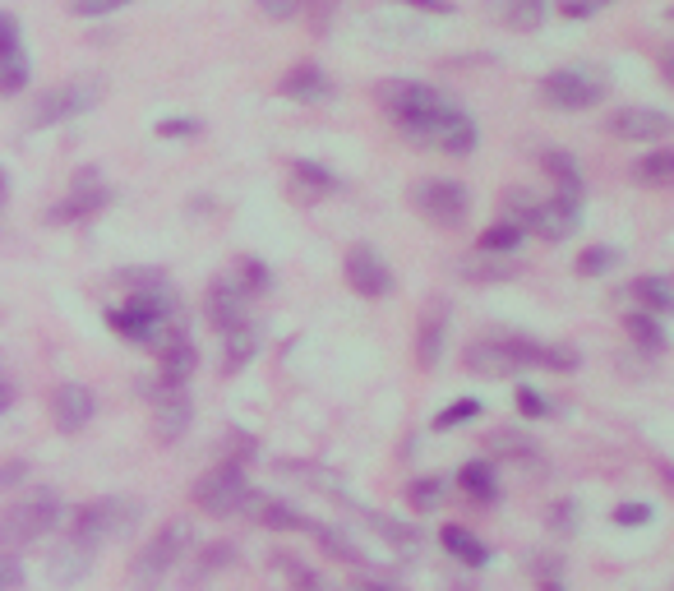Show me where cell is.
<instances>
[{
  "label": "cell",
  "mask_w": 674,
  "mask_h": 591,
  "mask_svg": "<svg viewBox=\"0 0 674 591\" xmlns=\"http://www.w3.org/2000/svg\"><path fill=\"white\" fill-rule=\"evenodd\" d=\"M402 134H407L412 144H420V148H434V153H471L476 148L471 116L462 107H453L449 97L444 102H434L430 111L412 116V121H402Z\"/></svg>",
  "instance_id": "1"
},
{
  "label": "cell",
  "mask_w": 674,
  "mask_h": 591,
  "mask_svg": "<svg viewBox=\"0 0 674 591\" xmlns=\"http://www.w3.org/2000/svg\"><path fill=\"white\" fill-rule=\"evenodd\" d=\"M56 522H61V499H56V490H37L33 499H19L0 514V550L14 555V550L42 541Z\"/></svg>",
  "instance_id": "2"
},
{
  "label": "cell",
  "mask_w": 674,
  "mask_h": 591,
  "mask_svg": "<svg viewBox=\"0 0 674 591\" xmlns=\"http://www.w3.org/2000/svg\"><path fill=\"white\" fill-rule=\"evenodd\" d=\"M185 555H195V522H189V518H171L158 531V541H148V550L134 559V582H139L144 591L158 587L167 568L181 564Z\"/></svg>",
  "instance_id": "3"
},
{
  "label": "cell",
  "mask_w": 674,
  "mask_h": 591,
  "mask_svg": "<svg viewBox=\"0 0 674 591\" xmlns=\"http://www.w3.org/2000/svg\"><path fill=\"white\" fill-rule=\"evenodd\" d=\"M536 357H541V342H527V338H486V342H471L462 361H467L471 374H494V379H508V374L531 370Z\"/></svg>",
  "instance_id": "4"
},
{
  "label": "cell",
  "mask_w": 674,
  "mask_h": 591,
  "mask_svg": "<svg viewBox=\"0 0 674 591\" xmlns=\"http://www.w3.org/2000/svg\"><path fill=\"white\" fill-rule=\"evenodd\" d=\"M134 522H139V504L134 499H98V504H88V508L74 514L70 536H79V541H88L93 550H98L107 536H130Z\"/></svg>",
  "instance_id": "5"
},
{
  "label": "cell",
  "mask_w": 674,
  "mask_h": 591,
  "mask_svg": "<svg viewBox=\"0 0 674 591\" xmlns=\"http://www.w3.org/2000/svg\"><path fill=\"white\" fill-rule=\"evenodd\" d=\"M195 504L204 508V514H213V518H231V514H241V504L249 495V481H245V467L241 462H222L213 467L208 477L195 481Z\"/></svg>",
  "instance_id": "6"
},
{
  "label": "cell",
  "mask_w": 674,
  "mask_h": 591,
  "mask_svg": "<svg viewBox=\"0 0 674 591\" xmlns=\"http://www.w3.org/2000/svg\"><path fill=\"white\" fill-rule=\"evenodd\" d=\"M605 79L596 70H554L541 79V97L550 107H564V111H587L605 97Z\"/></svg>",
  "instance_id": "7"
},
{
  "label": "cell",
  "mask_w": 674,
  "mask_h": 591,
  "mask_svg": "<svg viewBox=\"0 0 674 591\" xmlns=\"http://www.w3.org/2000/svg\"><path fill=\"white\" fill-rule=\"evenodd\" d=\"M412 204L426 213L434 227H457L462 218H467V208H471V194H467V185L430 176V181H416L412 185Z\"/></svg>",
  "instance_id": "8"
},
{
  "label": "cell",
  "mask_w": 674,
  "mask_h": 591,
  "mask_svg": "<svg viewBox=\"0 0 674 591\" xmlns=\"http://www.w3.org/2000/svg\"><path fill=\"white\" fill-rule=\"evenodd\" d=\"M93 102H98V84H61L37 97L33 107V125H61V121H74V116H84Z\"/></svg>",
  "instance_id": "9"
},
{
  "label": "cell",
  "mask_w": 674,
  "mask_h": 591,
  "mask_svg": "<svg viewBox=\"0 0 674 591\" xmlns=\"http://www.w3.org/2000/svg\"><path fill=\"white\" fill-rule=\"evenodd\" d=\"M346 282H352V291L365 296V301H383V296L393 291V273L370 245H356L346 254Z\"/></svg>",
  "instance_id": "10"
},
{
  "label": "cell",
  "mask_w": 674,
  "mask_h": 591,
  "mask_svg": "<svg viewBox=\"0 0 674 591\" xmlns=\"http://www.w3.org/2000/svg\"><path fill=\"white\" fill-rule=\"evenodd\" d=\"M614 140H628V144H651V140H665L670 134V116L657 107H624L610 116L605 125Z\"/></svg>",
  "instance_id": "11"
},
{
  "label": "cell",
  "mask_w": 674,
  "mask_h": 591,
  "mask_svg": "<svg viewBox=\"0 0 674 591\" xmlns=\"http://www.w3.org/2000/svg\"><path fill=\"white\" fill-rule=\"evenodd\" d=\"M434 102H444L434 88H426V84H407V79H389V84H379V107L393 116V121L402 125V121H412V116H420V111H430Z\"/></svg>",
  "instance_id": "12"
},
{
  "label": "cell",
  "mask_w": 674,
  "mask_h": 591,
  "mask_svg": "<svg viewBox=\"0 0 674 591\" xmlns=\"http://www.w3.org/2000/svg\"><path fill=\"white\" fill-rule=\"evenodd\" d=\"M107 200H111V190L102 185V176H98V171H79V176H74L70 200L56 204L47 218H51V222H79V218H88V213L107 208Z\"/></svg>",
  "instance_id": "13"
},
{
  "label": "cell",
  "mask_w": 674,
  "mask_h": 591,
  "mask_svg": "<svg viewBox=\"0 0 674 591\" xmlns=\"http://www.w3.org/2000/svg\"><path fill=\"white\" fill-rule=\"evenodd\" d=\"M208 319H213L222 333L249 324V296L241 291L236 278H218L213 287H208Z\"/></svg>",
  "instance_id": "14"
},
{
  "label": "cell",
  "mask_w": 674,
  "mask_h": 591,
  "mask_svg": "<svg viewBox=\"0 0 674 591\" xmlns=\"http://www.w3.org/2000/svg\"><path fill=\"white\" fill-rule=\"evenodd\" d=\"M577 218H583V213H577V200H550V204L531 208L527 231H536L550 245H560V241H568V236L577 231Z\"/></svg>",
  "instance_id": "15"
},
{
  "label": "cell",
  "mask_w": 674,
  "mask_h": 591,
  "mask_svg": "<svg viewBox=\"0 0 674 591\" xmlns=\"http://www.w3.org/2000/svg\"><path fill=\"white\" fill-rule=\"evenodd\" d=\"M189 417H195V407H189L185 388H158V398H152V430H158V439L176 444L189 430Z\"/></svg>",
  "instance_id": "16"
},
{
  "label": "cell",
  "mask_w": 674,
  "mask_h": 591,
  "mask_svg": "<svg viewBox=\"0 0 674 591\" xmlns=\"http://www.w3.org/2000/svg\"><path fill=\"white\" fill-rule=\"evenodd\" d=\"M93 393L84 384H61L56 388V398H51V421L61 435H74V430H84L93 421Z\"/></svg>",
  "instance_id": "17"
},
{
  "label": "cell",
  "mask_w": 674,
  "mask_h": 591,
  "mask_svg": "<svg viewBox=\"0 0 674 591\" xmlns=\"http://www.w3.org/2000/svg\"><path fill=\"white\" fill-rule=\"evenodd\" d=\"M88 568H93V545H88V541H79V536H70L65 545H56V555L47 559V574H51V582H61V587L84 582Z\"/></svg>",
  "instance_id": "18"
},
{
  "label": "cell",
  "mask_w": 674,
  "mask_h": 591,
  "mask_svg": "<svg viewBox=\"0 0 674 591\" xmlns=\"http://www.w3.org/2000/svg\"><path fill=\"white\" fill-rule=\"evenodd\" d=\"M282 97H292V102H305V107L329 102V97H333V79L323 74L319 65H296L292 74L282 79Z\"/></svg>",
  "instance_id": "19"
},
{
  "label": "cell",
  "mask_w": 674,
  "mask_h": 591,
  "mask_svg": "<svg viewBox=\"0 0 674 591\" xmlns=\"http://www.w3.org/2000/svg\"><path fill=\"white\" fill-rule=\"evenodd\" d=\"M241 514H245L249 522H259V527H273V531H305V527H310V522L296 514V508H286V504H278V499H264V495H255V490L245 495Z\"/></svg>",
  "instance_id": "20"
},
{
  "label": "cell",
  "mask_w": 674,
  "mask_h": 591,
  "mask_svg": "<svg viewBox=\"0 0 674 591\" xmlns=\"http://www.w3.org/2000/svg\"><path fill=\"white\" fill-rule=\"evenodd\" d=\"M486 10L499 19V24H508L517 33H531V28L546 24L550 0H486Z\"/></svg>",
  "instance_id": "21"
},
{
  "label": "cell",
  "mask_w": 674,
  "mask_h": 591,
  "mask_svg": "<svg viewBox=\"0 0 674 591\" xmlns=\"http://www.w3.org/2000/svg\"><path fill=\"white\" fill-rule=\"evenodd\" d=\"M457 273L467 282H504L517 273L513 254H467V260H457Z\"/></svg>",
  "instance_id": "22"
},
{
  "label": "cell",
  "mask_w": 674,
  "mask_h": 591,
  "mask_svg": "<svg viewBox=\"0 0 674 591\" xmlns=\"http://www.w3.org/2000/svg\"><path fill=\"white\" fill-rule=\"evenodd\" d=\"M439 541H444L449 555H453V559H462L467 568H486V564H490V550H486V541H480L476 531H467V527H453V522H449L444 531H439Z\"/></svg>",
  "instance_id": "23"
},
{
  "label": "cell",
  "mask_w": 674,
  "mask_h": 591,
  "mask_svg": "<svg viewBox=\"0 0 674 591\" xmlns=\"http://www.w3.org/2000/svg\"><path fill=\"white\" fill-rule=\"evenodd\" d=\"M444 328H449L444 305H434V310H430V319L420 324V333H416V361L426 365V370H434L439 357H444Z\"/></svg>",
  "instance_id": "24"
},
{
  "label": "cell",
  "mask_w": 674,
  "mask_h": 591,
  "mask_svg": "<svg viewBox=\"0 0 674 591\" xmlns=\"http://www.w3.org/2000/svg\"><path fill=\"white\" fill-rule=\"evenodd\" d=\"M541 167L554 176V185H560V200H583V171H577V162H573L568 153L546 148L541 153Z\"/></svg>",
  "instance_id": "25"
},
{
  "label": "cell",
  "mask_w": 674,
  "mask_h": 591,
  "mask_svg": "<svg viewBox=\"0 0 674 591\" xmlns=\"http://www.w3.org/2000/svg\"><path fill=\"white\" fill-rule=\"evenodd\" d=\"M255 351H259V328H255V324L231 328V333H226V347H222V370H226V374L245 370L249 361H255Z\"/></svg>",
  "instance_id": "26"
},
{
  "label": "cell",
  "mask_w": 674,
  "mask_h": 591,
  "mask_svg": "<svg viewBox=\"0 0 674 591\" xmlns=\"http://www.w3.org/2000/svg\"><path fill=\"white\" fill-rule=\"evenodd\" d=\"M292 181H296L292 194H296V200H305V204H315V200H323V194L338 190V176L323 171V167H315V162H296Z\"/></svg>",
  "instance_id": "27"
},
{
  "label": "cell",
  "mask_w": 674,
  "mask_h": 591,
  "mask_svg": "<svg viewBox=\"0 0 674 591\" xmlns=\"http://www.w3.org/2000/svg\"><path fill=\"white\" fill-rule=\"evenodd\" d=\"M628 296L642 310H651V314H670L674 310V287H670V278H661V273H647V278H638V282L628 287Z\"/></svg>",
  "instance_id": "28"
},
{
  "label": "cell",
  "mask_w": 674,
  "mask_h": 591,
  "mask_svg": "<svg viewBox=\"0 0 674 591\" xmlns=\"http://www.w3.org/2000/svg\"><path fill=\"white\" fill-rule=\"evenodd\" d=\"M633 181L647 185V190H665L674 181V153L670 148H657V153L638 157V167H633Z\"/></svg>",
  "instance_id": "29"
},
{
  "label": "cell",
  "mask_w": 674,
  "mask_h": 591,
  "mask_svg": "<svg viewBox=\"0 0 674 591\" xmlns=\"http://www.w3.org/2000/svg\"><path fill=\"white\" fill-rule=\"evenodd\" d=\"M457 485L462 495H471L476 504H494L499 499V485H494V467L490 462H467L457 471Z\"/></svg>",
  "instance_id": "30"
},
{
  "label": "cell",
  "mask_w": 674,
  "mask_h": 591,
  "mask_svg": "<svg viewBox=\"0 0 674 591\" xmlns=\"http://www.w3.org/2000/svg\"><path fill=\"white\" fill-rule=\"evenodd\" d=\"M28 74H33V65H28L24 47H14V51L0 56V97L24 93V88H28Z\"/></svg>",
  "instance_id": "31"
},
{
  "label": "cell",
  "mask_w": 674,
  "mask_h": 591,
  "mask_svg": "<svg viewBox=\"0 0 674 591\" xmlns=\"http://www.w3.org/2000/svg\"><path fill=\"white\" fill-rule=\"evenodd\" d=\"M628 338H633V347H642L647 357H661V351L670 347L661 319H651V314H633V319H628Z\"/></svg>",
  "instance_id": "32"
},
{
  "label": "cell",
  "mask_w": 674,
  "mask_h": 591,
  "mask_svg": "<svg viewBox=\"0 0 674 591\" xmlns=\"http://www.w3.org/2000/svg\"><path fill=\"white\" fill-rule=\"evenodd\" d=\"M523 236H527V227H517V222H494L486 236H480V254H513L517 245H523Z\"/></svg>",
  "instance_id": "33"
},
{
  "label": "cell",
  "mask_w": 674,
  "mask_h": 591,
  "mask_svg": "<svg viewBox=\"0 0 674 591\" xmlns=\"http://www.w3.org/2000/svg\"><path fill=\"white\" fill-rule=\"evenodd\" d=\"M231 278L241 282V291H245V296H259V291H268V287H273V273H268L259 260H249V254H245V260L236 264V273H231Z\"/></svg>",
  "instance_id": "34"
},
{
  "label": "cell",
  "mask_w": 674,
  "mask_h": 591,
  "mask_svg": "<svg viewBox=\"0 0 674 591\" xmlns=\"http://www.w3.org/2000/svg\"><path fill=\"white\" fill-rule=\"evenodd\" d=\"M370 527L393 545H420V527H407V522H397L389 514H370Z\"/></svg>",
  "instance_id": "35"
},
{
  "label": "cell",
  "mask_w": 674,
  "mask_h": 591,
  "mask_svg": "<svg viewBox=\"0 0 674 591\" xmlns=\"http://www.w3.org/2000/svg\"><path fill=\"white\" fill-rule=\"evenodd\" d=\"M407 499H412L416 514H430V508H439V499H444V481H439V477H420V481L407 485Z\"/></svg>",
  "instance_id": "36"
},
{
  "label": "cell",
  "mask_w": 674,
  "mask_h": 591,
  "mask_svg": "<svg viewBox=\"0 0 674 591\" xmlns=\"http://www.w3.org/2000/svg\"><path fill=\"white\" fill-rule=\"evenodd\" d=\"M614 264H620V250L591 245V250H583V260H577V273H583V278H601V273H610Z\"/></svg>",
  "instance_id": "37"
},
{
  "label": "cell",
  "mask_w": 674,
  "mask_h": 591,
  "mask_svg": "<svg viewBox=\"0 0 674 591\" xmlns=\"http://www.w3.org/2000/svg\"><path fill=\"white\" fill-rule=\"evenodd\" d=\"M315 536L323 541V550H329L333 559H346V564H360L365 555H360V545L356 541H346L342 531H329V527H315Z\"/></svg>",
  "instance_id": "38"
},
{
  "label": "cell",
  "mask_w": 674,
  "mask_h": 591,
  "mask_svg": "<svg viewBox=\"0 0 674 591\" xmlns=\"http://www.w3.org/2000/svg\"><path fill=\"white\" fill-rule=\"evenodd\" d=\"M577 347H541V357H536V365H546V370H554V374H568V370H577Z\"/></svg>",
  "instance_id": "39"
},
{
  "label": "cell",
  "mask_w": 674,
  "mask_h": 591,
  "mask_svg": "<svg viewBox=\"0 0 674 591\" xmlns=\"http://www.w3.org/2000/svg\"><path fill=\"white\" fill-rule=\"evenodd\" d=\"M476 417H480V402H476V398H462V402H453L449 411H439V417H434V430H453V425L476 421Z\"/></svg>",
  "instance_id": "40"
},
{
  "label": "cell",
  "mask_w": 674,
  "mask_h": 591,
  "mask_svg": "<svg viewBox=\"0 0 674 591\" xmlns=\"http://www.w3.org/2000/svg\"><path fill=\"white\" fill-rule=\"evenodd\" d=\"M226 564H236V545H226V541H218V545H208V550H204V559L195 564V578H204V574H213V568H226Z\"/></svg>",
  "instance_id": "41"
},
{
  "label": "cell",
  "mask_w": 674,
  "mask_h": 591,
  "mask_svg": "<svg viewBox=\"0 0 674 591\" xmlns=\"http://www.w3.org/2000/svg\"><path fill=\"white\" fill-rule=\"evenodd\" d=\"M125 5H134V0H70V14L102 19V14H115V10H125Z\"/></svg>",
  "instance_id": "42"
},
{
  "label": "cell",
  "mask_w": 674,
  "mask_h": 591,
  "mask_svg": "<svg viewBox=\"0 0 674 591\" xmlns=\"http://www.w3.org/2000/svg\"><path fill=\"white\" fill-rule=\"evenodd\" d=\"M651 514H657L651 504H620V508H614V522H620V527H647Z\"/></svg>",
  "instance_id": "43"
},
{
  "label": "cell",
  "mask_w": 674,
  "mask_h": 591,
  "mask_svg": "<svg viewBox=\"0 0 674 591\" xmlns=\"http://www.w3.org/2000/svg\"><path fill=\"white\" fill-rule=\"evenodd\" d=\"M517 411H523V417H531V421H536V417H550L554 407H550V402H546V398H541V393H536V388H517Z\"/></svg>",
  "instance_id": "44"
},
{
  "label": "cell",
  "mask_w": 674,
  "mask_h": 591,
  "mask_svg": "<svg viewBox=\"0 0 674 591\" xmlns=\"http://www.w3.org/2000/svg\"><path fill=\"white\" fill-rule=\"evenodd\" d=\"M19 582H24V564H19V555L0 550V591H19Z\"/></svg>",
  "instance_id": "45"
},
{
  "label": "cell",
  "mask_w": 674,
  "mask_h": 591,
  "mask_svg": "<svg viewBox=\"0 0 674 591\" xmlns=\"http://www.w3.org/2000/svg\"><path fill=\"white\" fill-rule=\"evenodd\" d=\"M605 5H614V0H560V14L564 19H591V14H601Z\"/></svg>",
  "instance_id": "46"
},
{
  "label": "cell",
  "mask_w": 674,
  "mask_h": 591,
  "mask_svg": "<svg viewBox=\"0 0 674 591\" xmlns=\"http://www.w3.org/2000/svg\"><path fill=\"white\" fill-rule=\"evenodd\" d=\"M158 134H162V140H195L199 121H189V116H176V121H158Z\"/></svg>",
  "instance_id": "47"
},
{
  "label": "cell",
  "mask_w": 674,
  "mask_h": 591,
  "mask_svg": "<svg viewBox=\"0 0 674 591\" xmlns=\"http://www.w3.org/2000/svg\"><path fill=\"white\" fill-rule=\"evenodd\" d=\"M14 47H24V43H19V19L0 10V56L14 51Z\"/></svg>",
  "instance_id": "48"
},
{
  "label": "cell",
  "mask_w": 674,
  "mask_h": 591,
  "mask_svg": "<svg viewBox=\"0 0 674 591\" xmlns=\"http://www.w3.org/2000/svg\"><path fill=\"white\" fill-rule=\"evenodd\" d=\"M259 10L268 19H296L301 14V0H259Z\"/></svg>",
  "instance_id": "49"
},
{
  "label": "cell",
  "mask_w": 674,
  "mask_h": 591,
  "mask_svg": "<svg viewBox=\"0 0 674 591\" xmlns=\"http://www.w3.org/2000/svg\"><path fill=\"white\" fill-rule=\"evenodd\" d=\"M550 527H554V531H573V527H577V508H573V504H554V508H550Z\"/></svg>",
  "instance_id": "50"
},
{
  "label": "cell",
  "mask_w": 674,
  "mask_h": 591,
  "mask_svg": "<svg viewBox=\"0 0 674 591\" xmlns=\"http://www.w3.org/2000/svg\"><path fill=\"white\" fill-rule=\"evenodd\" d=\"M412 10H426V14H453V0H402Z\"/></svg>",
  "instance_id": "51"
},
{
  "label": "cell",
  "mask_w": 674,
  "mask_h": 591,
  "mask_svg": "<svg viewBox=\"0 0 674 591\" xmlns=\"http://www.w3.org/2000/svg\"><path fill=\"white\" fill-rule=\"evenodd\" d=\"M24 462H5V467H0V490H10V485H19V481H24Z\"/></svg>",
  "instance_id": "52"
},
{
  "label": "cell",
  "mask_w": 674,
  "mask_h": 591,
  "mask_svg": "<svg viewBox=\"0 0 674 591\" xmlns=\"http://www.w3.org/2000/svg\"><path fill=\"white\" fill-rule=\"evenodd\" d=\"M356 591H397L393 582H356Z\"/></svg>",
  "instance_id": "53"
},
{
  "label": "cell",
  "mask_w": 674,
  "mask_h": 591,
  "mask_svg": "<svg viewBox=\"0 0 674 591\" xmlns=\"http://www.w3.org/2000/svg\"><path fill=\"white\" fill-rule=\"evenodd\" d=\"M10 402H14V388H10V384H5V379H0V411H5V407H10Z\"/></svg>",
  "instance_id": "54"
},
{
  "label": "cell",
  "mask_w": 674,
  "mask_h": 591,
  "mask_svg": "<svg viewBox=\"0 0 674 591\" xmlns=\"http://www.w3.org/2000/svg\"><path fill=\"white\" fill-rule=\"evenodd\" d=\"M5 200H10V181H5V171H0V208H5Z\"/></svg>",
  "instance_id": "55"
},
{
  "label": "cell",
  "mask_w": 674,
  "mask_h": 591,
  "mask_svg": "<svg viewBox=\"0 0 674 591\" xmlns=\"http://www.w3.org/2000/svg\"><path fill=\"white\" fill-rule=\"evenodd\" d=\"M541 591H564V587L560 582H541Z\"/></svg>",
  "instance_id": "56"
},
{
  "label": "cell",
  "mask_w": 674,
  "mask_h": 591,
  "mask_svg": "<svg viewBox=\"0 0 674 591\" xmlns=\"http://www.w3.org/2000/svg\"><path fill=\"white\" fill-rule=\"evenodd\" d=\"M315 591H319V587H315Z\"/></svg>",
  "instance_id": "57"
}]
</instances>
